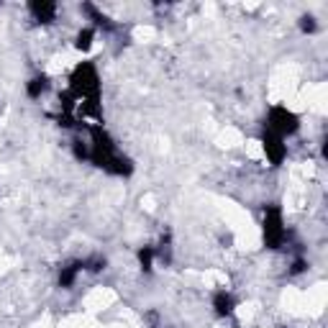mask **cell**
Masks as SVG:
<instances>
[{"label":"cell","mask_w":328,"mask_h":328,"mask_svg":"<svg viewBox=\"0 0 328 328\" xmlns=\"http://www.w3.org/2000/svg\"><path fill=\"white\" fill-rule=\"evenodd\" d=\"M300 28H303L305 34H313V31H315V18H313V16H303Z\"/></svg>","instance_id":"obj_8"},{"label":"cell","mask_w":328,"mask_h":328,"mask_svg":"<svg viewBox=\"0 0 328 328\" xmlns=\"http://www.w3.org/2000/svg\"><path fill=\"white\" fill-rule=\"evenodd\" d=\"M270 123L275 128V134L282 136V134H292V131L297 128V118L292 113H287L285 108H275L272 115H270Z\"/></svg>","instance_id":"obj_1"},{"label":"cell","mask_w":328,"mask_h":328,"mask_svg":"<svg viewBox=\"0 0 328 328\" xmlns=\"http://www.w3.org/2000/svg\"><path fill=\"white\" fill-rule=\"evenodd\" d=\"M82 267H85L87 272H103V270H105V259H103V256H90V259L82 261Z\"/></svg>","instance_id":"obj_5"},{"label":"cell","mask_w":328,"mask_h":328,"mask_svg":"<svg viewBox=\"0 0 328 328\" xmlns=\"http://www.w3.org/2000/svg\"><path fill=\"white\" fill-rule=\"evenodd\" d=\"M305 267H308V264H305V259H295V261H292L290 275H300V272H305Z\"/></svg>","instance_id":"obj_9"},{"label":"cell","mask_w":328,"mask_h":328,"mask_svg":"<svg viewBox=\"0 0 328 328\" xmlns=\"http://www.w3.org/2000/svg\"><path fill=\"white\" fill-rule=\"evenodd\" d=\"M213 308H216L218 315H231V310H233V297H231L228 292H218V295L213 297Z\"/></svg>","instance_id":"obj_3"},{"label":"cell","mask_w":328,"mask_h":328,"mask_svg":"<svg viewBox=\"0 0 328 328\" xmlns=\"http://www.w3.org/2000/svg\"><path fill=\"white\" fill-rule=\"evenodd\" d=\"M31 13L39 18V21H51L54 13H56V6L54 3H31Z\"/></svg>","instance_id":"obj_2"},{"label":"cell","mask_w":328,"mask_h":328,"mask_svg":"<svg viewBox=\"0 0 328 328\" xmlns=\"http://www.w3.org/2000/svg\"><path fill=\"white\" fill-rule=\"evenodd\" d=\"M139 261H141L144 272H149L152 270V261H154V249H141L139 251Z\"/></svg>","instance_id":"obj_7"},{"label":"cell","mask_w":328,"mask_h":328,"mask_svg":"<svg viewBox=\"0 0 328 328\" xmlns=\"http://www.w3.org/2000/svg\"><path fill=\"white\" fill-rule=\"evenodd\" d=\"M44 90H46V80L44 77H34L31 82H28V87H26V93H28V98H41L44 95Z\"/></svg>","instance_id":"obj_4"},{"label":"cell","mask_w":328,"mask_h":328,"mask_svg":"<svg viewBox=\"0 0 328 328\" xmlns=\"http://www.w3.org/2000/svg\"><path fill=\"white\" fill-rule=\"evenodd\" d=\"M93 39H95V31H93V28H82V31L77 34V49H90Z\"/></svg>","instance_id":"obj_6"}]
</instances>
